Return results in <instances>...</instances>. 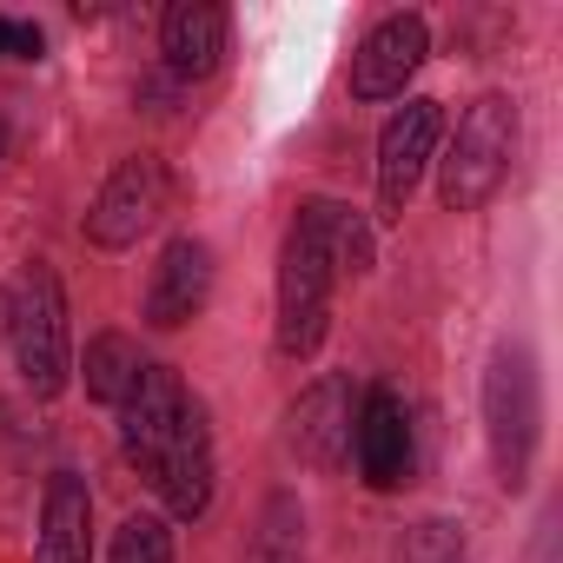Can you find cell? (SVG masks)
<instances>
[{
    "mask_svg": "<svg viewBox=\"0 0 563 563\" xmlns=\"http://www.w3.org/2000/svg\"><path fill=\"white\" fill-rule=\"evenodd\" d=\"M120 431H126V451L146 464L153 490L166 497V510L206 517V504H212V431H206L199 398L179 385V372L140 365V378L120 405Z\"/></svg>",
    "mask_w": 563,
    "mask_h": 563,
    "instance_id": "cell-1",
    "label": "cell"
},
{
    "mask_svg": "<svg viewBox=\"0 0 563 563\" xmlns=\"http://www.w3.org/2000/svg\"><path fill=\"white\" fill-rule=\"evenodd\" d=\"M332 225H339V199H306L299 219L286 225L278 245V358H312L325 345V319H332Z\"/></svg>",
    "mask_w": 563,
    "mask_h": 563,
    "instance_id": "cell-2",
    "label": "cell"
},
{
    "mask_svg": "<svg viewBox=\"0 0 563 563\" xmlns=\"http://www.w3.org/2000/svg\"><path fill=\"white\" fill-rule=\"evenodd\" d=\"M510 153H517V107H510V93H484L457 120V133H451V146L438 159V199L451 212H477L504 186Z\"/></svg>",
    "mask_w": 563,
    "mask_h": 563,
    "instance_id": "cell-3",
    "label": "cell"
},
{
    "mask_svg": "<svg viewBox=\"0 0 563 563\" xmlns=\"http://www.w3.org/2000/svg\"><path fill=\"white\" fill-rule=\"evenodd\" d=\"M8 339H14V358H21V378L34 398H54L74 372L67 358V292H60V272L47 258H34L21 272V286L8 299Z\"/></svg>",
    "mask_w": 563,
    "mask_h": 563,
    "instance_id": "cell-4",
    "label": "cell"
},
{
    "mask_svg": "<svg viewBox=\"0 0 563 563\" xmlns=\"http://www.w3.org/2000/svg\"><path fill=\"white\" fill-rule=\"evenodd\" d=\"M484 418H490V457L504 490H523L530 451H537V372L530 352H497L490 378H484Z\"/></svg>",
    "mask_w": 563,
    "mask_h": 563,
    "instance_id": "cell-5",
    "label": "cell"
},
{
    "mask_svg": "<svg viewBox=\"0 0 563 563\" xmlns=\"http://www.w3.org/2000/svg\"><path fill=\"white\" fill-rule=\"evenodd\" d=\"M166 192H173V179H166V166H159L153 153L120 159V166L107 173V186L93 192V206H87V239L107 245V252L133 245V239L153 232V219L166 212Z\"/></svg>",
    "mask_w": 563,
    "mask_h": 563,
    "instance_id": "cell-6",
    "label": "cell"
},
{
    "mask_svg": "<svg viewBox=\"0 0 563 563\" xmlns=\"http://www.w3.org/2000/svg\"><path fill=\"white\" fill-rule=\"evenodd\" d=\"M438 100H405L378 133V219H398L438 153Z\"/></svg>",
    "mask_w": 563,
    "mask_h": 563,
    "instance_id": "cell-7",
    "label": "cell"
},
{
    "mask_svg": "<svg viewBox=\"0 0 563 563\" xmlns=\"http://www.w3.org/2000/svg\"><path fill=\"white\" fill-rule=\"evenodd\" d=\"M352 418H358L352 378H345V372H325V378L306 385L299 405L286 411V444H292L312 471H332V464H345V451H352Z\"/></svg>",
    "mask_w": 563,
    "mask_h": 563,
    "instance_id": "cell-8",
    "label": "cell"
},
{
    "mask_svg": "<svg viewBox=\"0 0 563 563\" xmlns=\"http://www.w3.org/2000/svg\"><path fill=\"white\" fill-rule=\"evenodd\" d=\"M352 451H358V471L372 490H398L411 477V411L391 385H372L358 398V418H352Z\"/></svg>",
    "mask_w": 563,
    "mask_h": 563,
    "instance_id": "cell-9",
    "label": "cell"
},
{
    "mask_svg": "<svg viewBox=\"0 0 563 563\" xmlns=\"http://www.w3.org/2000/svg\"><path fill=\"white\" fill-rule=\"evenodd\" d=\"M424 54H431V27H424L418 14L378 21V27L358 41V54H352V93H358V100H391V93H405V80L424 67Z\"/></svg>",
    "mask_w": 563,
    "mask_h": 563,
    "instance_id": "cell-10",
    "label": "cell"
},
{
    "mask_svg": "<svg viewBox=\"0 0 563 563\" xmlns=\"http://www.w3.org/2000/svg\"><path fill=\"white\" fill-rule=\"evenodd\" d=\"M212 299V252L206 239H173L153 265V286H146V325L179 332L186 319H199Z\"/></svg>",
    "mask_w": 563,
    "mask_h": 563,
    "instance_id": "cell-11",
    "label": "cell"
},
{
    "mask_svg": "<svg viewBox=\"0 0 563 563\" xmlns=\"http://www.w3.org/2000/svg\"><path fill=\"white\" fill-rule=\"evenodd\" d=\"M41 563H93V490L74 471L47 477L41 497Z\"/></svg>",
    "mask_w": 563,
    "mask_h": 563,
    "instance_id": "cell-12",
    "label": "cell"
},
{
    "mask_svg": "<svg viewBox=\"0 0 563 563\" xmlns=\"http://www.w3.org/2000/svg\"><path fill=\"white\" fill-rule=\"evenodd\" d=\"M159 47H166V67L179 80H206L219 74V54H225V8L212 0H179L159 27Z\"/></svg>",
    "mask_w": 563,
    "mask_h": 563,
    "instance_id": "cell-13",
    "label": "cell"
},
{
    "mask_svg": "<svg viewBox=\"0 0 563 563\" xmlns=\"http://www.w3.org/2000/svg\"><path fill=\"white\" fill-rule=\"evenodd\" d=\"M239 563H306V510L292 490H272L252 537H245V556Z\"/></svg>",
    "mask_w": 563,
    "mask_h": 563,
    "instance_id": "cell-14",
    "label": "cell"
},
{
    "mask_svg": "<svg viewBox=\"0 0 563 563\" xmlns=\"http://www.w3.org/2000/svg\"><path fill=\"white\" fill-rule=\"evenodd\" d=\"M140 345L126 339V332H100L93 345H87V365H80V378H87V398H100V405H126V391H133V378H140Z\"/></svg>",
    "mask_w": 563,
    "mask_h": 563,
    "instance_id": "cell-15",
    "label": "cell"
},
{
    "mask_svg": "<svg viewBox=\"0 0 563 563\" xmlns=\"http://www.w3.org/2000/svg\"><path fill=\"white\" fill-rule=\"evenodd\" d=\"M398 563H464V530L444 517H424L418 530H405Z\"/></svg>",
    "mask_w": 563,
    "mask_h": 563,
    "instance_id": "cell-16",
    "label": "cell"
},
{
    "mask_svg": "<svg viewBox=\"0 0 563 563\" xmlns=\"http://www.w3.org/2000/svg\"><path fill=\"white\" fill-rule=\"evenodd\" d=\"M113 563H173V530L159 517H126L120 537H113Z\"/></svg>",
    "mask_w": 563,
    "mask_h": 563,
    "instance_id": "cell-17",
    "label": "cell"
},
{
    "mask_svg": "<svg viewBox=\"0 0 563 563\" xmlns=\"http://www.w3.org/2000/svg\"><path fill=\"white\" fill-rule=\"evenodd\" d=\"M332 258H339V272H372V225H365L352 206H339V225H332Z\"/></svg>",
    "mask_w": 563,
    "mask_h": 563,
    "instance_id": "cell-18",
    "label": "cell"
},
{
    "mask_svg": "<svg viewBox=\"0 0 563 563\" xmlns=\"http://www.w3.org/2000/svg\"><path fill=\"white\" fill-rule=\"evenodd\" d=\"M14 34H21L14 21H0V54H14Z\"/></svg>",
    "mask_w": 563,
    "mask_h": 563,
    "instance_id": "cell-19",
    "label": "cell"
},
{
    "mask_svg": "<svg viewBox=\"0 0 563 563\" xmlns=\"http://www.w3.org/2000/svg\"><path fill=\"white\" fill-rule=\"evenodd\" d=\"M0 332H8V292H0Z\"/></svg>",
    "mask_w": 563,
    "mask_h": 563,
    "instance_id": "cell-20",
    "label": "cell"
},
{
    "mask_svg": "<svg viewBox=\"0 0 563 563\" xmlns=\"http://www.w3.org/2000/svg\"><path fill=\"white\" fill-rule=\"evenodd\" d=\"M0 153H8V126H0Z\"/></svg>",
    "mask_w": 563,
    "mask_h": 563,
    "instance_id": "cell-21",
    "label": "cell"
}]
</instances>
